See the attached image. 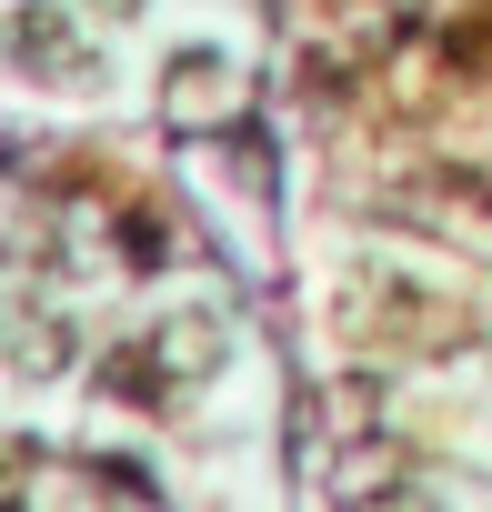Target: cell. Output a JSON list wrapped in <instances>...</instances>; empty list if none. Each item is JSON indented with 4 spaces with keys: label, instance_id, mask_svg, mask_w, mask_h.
<instances>
[{
    "label": "cell",
    "instance_id": "6da1fadb",
    "mask_svg": "<svg viewBox=\"0 0 492 512\" xmlns=\"http://www.w3.org/2000/svg\"><path fill=\"white\" fill-rule=\"evenodd\" d=\"M101 11H141V0H101Z\"/></svg>",
    "mask_w": 492,
    "mask_h": 512
}]
</instances>
